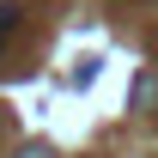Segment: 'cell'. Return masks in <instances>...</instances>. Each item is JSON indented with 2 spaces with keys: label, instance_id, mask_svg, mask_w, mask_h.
Listing matches in <instances>:
<instances>
[{
  "label": "cell",
  "instance_id": "cell-1",
  "mask_svg": "<svg viewBox=\"0 0 158 158\" xmlns=\"http://www.w3.org/2000/svg\"><path fill=\"white\" fill-rule=\"evenodd\" d=\"M19 31V6H0V49H6V37Z\"/></svg>",
  "mask_w": 158,
  "mask_h": 158
},
{
  "label": "cell",
  "instance_id": "cell-2",
  "mask_svg": "<svg viewBox=\"0 0 158 158\" xmlns=\"http://www.w3.org/2000/svg\"><path fill=\"white\" fill-rule=\"evenodd\" d=\"M152 98H158V85H152V73H140V79H134V103H152Z\"/></svg>",
  "mask_w": 158,
  "mask_h": 158
},
{
  "label": "cell",
  "instance_id": "cell-3",
  "mask_svg": "<svg viewBox=\"0 0 158 158\" xmlns=\"http://www.w3.org/2000/svg\"><path fill=\"white\" fill-rule=\"evenodd\" d=\"M19 158H55V152H49V146H24Z\"/></svg>",
  "mask_w": 158,
  "mask_h": 158
}]
</instances>
